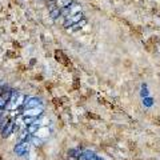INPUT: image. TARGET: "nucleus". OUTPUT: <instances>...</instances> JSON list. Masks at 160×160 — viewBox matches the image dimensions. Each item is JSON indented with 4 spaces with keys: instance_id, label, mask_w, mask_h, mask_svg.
Returning <instances> with one entry per match:
<instances>
[{
    "instance_id": "1",
    "label": "nucleus",
    "mask_w": 160,
    "mask_h": 160,
    "mask_svg": "<svg viewBox=\"0 0 160 160\" xmlns=\"http://www.w3.org/2000/svg\"><path fill=\"white\" fill-rule=\"evenodd\" d=\"M43 111H44V108H43V106L40 104V106H38V107H33V108H26L24 109V116H29V118H39L40 115L43 113Z\"/></svg>"
},
{
    "instance_id": "2",
    "label": "nucleus",
    "mask_w": 160,
    "mask_h": 160,
    "mask_svg": "<svg viewBox=\"0 0 160 160\" xmlns=\"http://www.w3.org/2000/svg\"><path fill=\"white\" fill-rule=\"evenodd\" d=\"M40 104L42 103H40V100L38 98H27L23 103V107H24V109L26 108H33V107L40 106Z\"/></svg>"
},
{
    "instance_id": "3",
    "label": "nucleus",
    "mask_w": 160,
    "mask_h": 160,
    "mask_svg": "<svg viewBox=\"0 0 160 160\" xmlns=\"http://www.w3.org/2000/svg\"><path fill=\"white\" fill-rule=\"evenodd\" d=\"M15 153L19 155V156H22V155H24L27 152V149H28V144L26 142H20L19 144H16L15 146Z\"/></svg>"
},
{
    "instance_id": "4",
    "label": "nucleus",
    "mask_w": 160,
    "mask_h": 160,
    "mask_svg": "<svg viewBox=\"0 0 160 160\" xmlns=\"http://www.w3.org/2000/svg\"><path fill=\"white\" fill-rule=\"evenodd\" d=\"M13 131H15V123L13 122H9L7 126L2 129V136L3 138H8Z\"/></svg>"
},
{
    "instance_id": "5",
    "label": "nucleus",
    "mask_w": 160,
    "mask_h": 160,
    "mask_svg": "<svg viewBox=\"0 0 160 160\" xmlns=\"http://www.w3.org/2000/svg\"><path fill=\"white\" fill-rule=\"evenodd\" d=\"M9 122H11V120H9V118L6 115V112H4V113L2 115V116H0V131H2V129H3L4 127H6Z\"/></svg>"
},
{
    "instance_id": "6",
    "label": "nucleus",
    "mask_w": 160,
    "mask_h": 160,
    "mask_svg": "<svg viewBox=\"0 0 160 160\" xmlns=\"http://www.w3.org/2000/svg\"><path fill=\"white\" fill-rule=\"evenodd\" d=\"M153 46H155V44L148 42V43H146V46H144V47H146V49H147L148 52H155V47Z\"/></svg>"
},
{
    "instance_id": "7",
    "label": "nucleus",
    "mask_w": 160,
    "mask_h": 160,
    "mask_svg": "<svg viewBox=\"0 0 160 160\" xmlns=\"http://www.w3.org/2000/svg\"><path fill=\"white\" fill-rule=\"evenodd\" d=\"M99 103H100V104H104V106H106L107 108H113L112 104H111V103H108L106 99H99Z\"/></svg>"
},
{
    "instance_id": "8",
    "label": "nucleus",
    "mask_w": 160,
    "mask_h": 160,
    "mask_svg": "<svg viewBox=\"0 0 160 160\" xmlns=\"http://www.w3.org/2000/svg\"><path fill=\"white\" fill-rule=\"evenodd\" d=\"M87 116L89 119H92V120H99L100 119V116H99V115H96V113H87Z\"/></svg>"
},
{
    "instance_id": "9",
    "label": "nucleus",
    "mask_w": 160,
    "mask_h": 160,
    "mask_svg": "<svg viewBox=\"0 0 160 160\" xmlns=\"http://www.w3.org/2000/svg\"><path fill=\"white\" fill-rule=\"evenodd\" d=\"M153 123L158 124V126H160V118H155V119H153Z\"/></svg>"
}]
</instances>
